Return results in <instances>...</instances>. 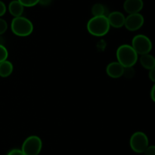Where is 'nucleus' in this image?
Returning a JSON list of instances; mask_svg holds the SVG:
<instances>
[{"label":"nucleus","mask_w":155,"mask_h":155,"mask_svg":"<svg viewBox=\"0 0 155 155\" xmlns=\"http://www.w3.org/2000/svg\"><path fill=\"white\" fill-rule=\"evenodd\" d=\"M138 56L134 49L131 45L123 44L120 46L116 52L117 62L124 68L133 67L138 61Z\"/></svg>","instance_id":"2"},{"label":"nucleus","mask_w":155,"mask_h":155,"mask_svg":"<svg viewBox=\"0 0 155 155\" xmlns=\"http://www.w3.org/2000/svg\"><path fill=\"white\" fill-rule=\"evenodd\" d=\"M145 23V18L140 13L130 14L126 17L124 27L130 31H136L143 26Z\"/></svg>","instance_id":"7"},{"label":"nucleus","mask_w":155,"mask_h":155,"mask_svg":"<svg viewBox=\"0 0 155 155\" xmlns=\"http://www.w3.org/2000/svg\"><path fill=\"white\" fill-rule=\"evenodd\" d=\"M144 7L143 0H125L124 3V9L127 13H140Z\"/></svg>","instance_id":"8"},{"label":"nucleus","mask_w":155,"mask_h":155,"mask_svg":"<svg viewBox=\"0 0 155 155\" xmlns=\"http://www.w3.org/2000/svg\"><path fill=\"white\" fill-rule=\"evenodd\" d=\"M110 24L106 15L93 16L89 20L86 25L88 32L95 36H103L110 30Z\"/></svg>","instance_id":"1"},{"label":"nucleus","mask_w":155,"mask_h":155,"mask_svg":"<svg viewBox=\"0 0 155 155\" xmlns=\"http://www.w3.org/2000/svg\"><path fill=\"white\" fill-rule=\"evenodd\" d=\"M11 29L16 36H27L33 31V24L28 18L20 16L14 18L11 23Z\"/></svg>","instance_id":"3"},{"label":"nucleus","mask_w":155,"mask_h":155,"mask_svg":"<svg viewBox=\"0 0 155 155\" xmlns=\"http://www.w3.org/2000/svg\"><path fill=\"white\" fill-rule=\"evenodd\" d=\"M141 65L145 69L151 70L155 67V57L150 53L142 55L139 59Z\"/></svg>","instance_id":"12"},{"label":"nucleus","mask_w":155,"mask_h":155,"mask_svg":"<svg viewBox=\"0 0 155 155\" xmlns=\"http://www.w3.org/2000/svg\"><path fill=\"white\" fill-rule=\"evenodd\" d=\"M107 17L110 27H113L114 28H120L124 26L126 17L122 12L115 11V12H110Z\"/></svg>","instance_id":"9"},{"label":"nucleus","mask_w":155,"mask_h":155,"mask_svg":"<svg viewBox=\"0 0 155 155\" xmlns=\"http://www.w3.org/2000/svg\"><path fill=\"white\" fill-rule=\"evenodd\" d=\"M145 155H155V145H148L144 151Z\"/></svg>","instance_id":"19"},{"label":"nucleus","mask_w":155,"mask_h":155,"mask_svg":"<svg viewBox=\"0 0 155 155\" xmlns=\"http://www.w3.org/2000/svg\"><path fill=\"white\" fill-rule=\"evenodd\" d=\"M52 0H39V4L42 6H48L51 3Z\"/></svg>","instance_id":"23"},{"label":"nucleus","mask_w":155,"mask_h":155,"mask_svg":"<svg viewBox=\"0 0 155 155\" xmlns=\"http://www.w3.org/2000/svg\"><path fill=\"white\" fill-rule=\"evenodd\" d=\"M14 69L13 65L10 61L5 60L0 63V76L2 78H7L12 73Z\"/></svg>","instance_id":"13"},{"label":"nucleus","mask_w":155,"mask_h":155,"mask_svg":"<svg viewBox=\"0 0 155 155\" xmlns=\"http://www.w3.org/2000/svg\"><path fill=\"white\" fill-rule=\"evenodd\" d=\"M150 96H151V100H152V101L155 103V83L152 86V88H151V93H150Z\"/></svg>","instance_id":"24"},{"label":"nucleus","mask_w":155,"mask_h":155,"mask_svg":"<svg viewBox=\"0 0 155 155\" xmlns=\"http://www.w3.org/2000/svg\"><path fill=\"white\" fill-rule=\"evenodd\" d=\"M8 29V24L5 20L0 18V35L3 34Z\"/></svg>","instance_id":"18"},{"label":"nucleus","mask_w":155,"mask_h":155,"mask_svg":"<svg viewBox=\"0 0 155 155\" xmlns=\"http://www.w3.org/2000/svg\"><path fill=\"white\" fill-rule=\"evenodd\" d=\"M92 14L93 16L106 15V9L101 3H96L92 7ZM107 16V15H106Z\"/></svg>","instance_id":"14"},{"label":"nucleus","mask_w":155,"mask_h":155,"mask_svg":"<svg viewBox=\"0 0 155 155\" xmlns=\"http://www.w3.org/2000/svg\"><path fill=\"white\" fill-rule=\"evenodd\" d=\"M7 155H24L21 149H12L8 153Z\"/></svg>","instance_id":"20"},{"label":"nucleus","mask_w":155,"mask_h":155,"mask_svg":"<svg viewBox=\"0 0 155 155\" xmlns=\"http://www.w3.org/2000/svg\"><path fill=\"white\" fill-rule=\"evenodd\" d=\"M148 77H149V79L152 82L155 83V67L152 69L149 70V72H148Z\"/></svg>","instance_id":"22"},{"label":"nucleus","mask_w":155,"mask_h":155,"mask_svg":"<svg viewBox=\"0 0 155 155\" xmlns=\"http://www.w3.org/2000/svg\"><path fill=\"white\" fill-rule=\"evenodd\" d=\"M8 56V52L7 49L3 45L0 44V63L7 60Z\"/></svg>","instance_id":"15"},{"label":"nucleus","mask_w":155,"mask_h":155,"mask_svg":"<svg viewBox=\"0 0 155 155\" xmlns=\"http://www.w3.org/2000/svg\"><path fill=\"white\" fill-rule=\"evenodd\" d=\"M132 46L138 55L150 53L153 47L151 40L148 36L144 34L136 35L132 40Z\"/></svg>","instance_id":"6"},{"label":"nucleus","mask_w":155,"mask_h":155,"mask_svg":"<svg viewBox=\"0 0 155 155\" xmlns=\"http://www.w3.org/2000/svg\"><path fill=\"white\" fill-rule=\"evenodd\" d=\"M24 7H33L39 4V0H18Z\"/></svg>","instance_id":"16"},{"label":"nucleus","mask_w":155,"mask_h":155,"mask_svg":"<svg viewBox=\"0 0 155 155\" xmlns=\"http://www.w3.org/2000/svg\"><path fill=\"white\" fill-rule=\"evenodd\" d=\"M135 71L133 67H129V68H124V75L127 78H132L134 76Z\"/></svg>","instance_id":"17"},{"label":"nucleus","mask_w":155,"mask_h":155,"mask_svg":"<svg viewBox=\"0 0 155 155\" xmlns=\"http://www.w3.org/2000/svg\"><path fill=\"white\" fill-rule=\"evenodd\" d=\"M42 148V141L39 136L31 135L23 142L21 149L24 155H39Z\"/></svg>","instance_id":"4"},{"label":"nucleus","mask_w":155,"mask_h":155,"mask_svg":"<svg viewBox=\"0 0 155 155\" xmlns=\"http://www.w3.org/2000/svg\"><path fill=\"white\" fill-rule=\"evenodd\" d=\"M124 67L118 62H112L106 67V73L112 78H119L124 75Z\"/></svg>","instance_id":"10"},{"label":"nucleus","mask_w":155,"mask_h":155,"mask_svg":"<svg viewBox=\"0 0 155 155\" xmlns=\"http://www.w3.org/2000/svg\"><path fill=\"white\" fill-rule=\"evenodd\" d=\"M149 145V140L146 134L143 132H136L131 135L130 146L132 150L137 153H142Z\"/></svg>","instance_id":"5"},{"label":"nucleus","mask_w":155,"mask_h":155,"mask_svg":"<svg viewBox=\"0 0 155 155\" xmlns=\"http://www.w3.org/2000/svg\"><path fill=\"white\" fill-rule=\"evenodd\" d=\"M8 12L14 18L16 17L22 16L23 13H24V7L18 0H13L8 5Z\"/></svg>","instance_id":"11"},{"label":"nucleus","mask_w":155,"mask_h":155,"mask_svg":"<svg viewBox=\"0 0 155 155\" xmlns=\"http://www.w3.org/2000/svg\"><path fill=\"white\" fill-rule=\"evenodd\" d=\"M6 10H7V8H6L5 4L0 0V17L3 16L5 14Z\"/></svg>","instance_id":"21"}]
</instances>
